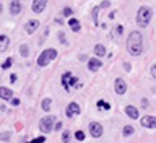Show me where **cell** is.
Instances as JSON below:
<instances>
[{
    "mask_svg": "<svg viewBox=\"0 0 156 143\" xmlns=\"http://www.w3.org/2000/svg\"><path fill=\"white\" fill-rule=\"evenodd\" d=\"M127 51H129L132 55H140L141 51H143V38L138 31L130 33L129 41H127Z\"/></svg>",
    "mask_w": 156,
    "mask_h": 143,
    "instance_id": "6da1fadb",
    "label": "cell"
},
{
    "mask_svg": "<svg viewBox=\"0 0 156 143\" xmlns=\"http://www.w3.org/2000/svg\"><path fill=\"white\" fill-rule=\"evenodd\" d=\"M62 86L65 88V91H70L72 88H80L81 83L78 81L76 77H73V73L67 72V73H63V75H62Z\"/></svg>",
    "mask_w": 156,
    "mask_h": 143,
    "instance_id": "7a4b0ae2",
    "label": "cell"
},
{
    "mask_svg": "<svg viewBox=\"0 0 156 143\" xmlns=\"http://www.w3.org/2000/svg\"><path fill=\"white\" fill-rule=\"evenodd\" d=\"M151 16H153V10L150 7H141L138 10V13H136V23L140 26H148Z\"/></svg>",
    "mask_w": 156,
    "mask_h": 143,
    "instance_id": "3957f363",
    "label": "cell"
},
{
    "mask_svg": "<svg viewBox=\"0 0 156 143\" xmlns=\"http://www.w3.org/2000/svg\"><path fill=\"white\" fill-rule=\"evenodd\" d=\"M57 57V51L55 49H46V51H42L41 54H39V57H37V65L39 67H46L51 60H54V59Z\"/></svg>",
    "mask_w": 156,
    "mask_h": 143,
    "instance_id": "277c9868",
    "label": "cell"
},
{
    "mask_svg": "<svg viewBox=\"0 0 156 143\" xmlns=\"http://www.w3.org/2000/svg\"><path fill=\"white\" fill-rule=\"evenodd\" d=\"M54 122H55V117L54 116H46L44 119L39 120V129H41L42 134H49L54 127Z\"/></svg>",
    "mask_w": 156,
    "mask_h": 143,
    "instance_id": "5b68a950",
    "label": "cell"
},
{
    "mask_svg": "<svg viewBox=\"0 0 156 143\" xmlns=\"http://www.w3.org/2000/svg\"><path fill=\"white\" fill-rule=\"evenodd\" d=\"M141 127H145V129H154L156 127V117L154 116H145L143 119L140 120Z\"/></svg>",
    "mask_w": 156,
    "mask_h": 143,
    "instance_id": "8992f818",
    "label": "cell"
},
{
    "mask_svg": "<svg viewBox=\"0 0 156 143\" xmlns=\"http://www.w3.org/2000/svg\"><path fill=\"white\" fill-rule=\"evenodd\" d=\"M90 134H91V137H94V138H99L102 135V125L98 124V122H91L90 124Z\"/></svg>",
    "mask_w": 156,
    "mask_h": 143,
    "instance_id": "52a82bcc",
    "label": "cell"
},
{
    "mask_svg": "<svg viewBox=\"0 0 156 143\" xmlns=\"http://www.w3.org/2000/svg\"><path fill=\"white\" fill-rule=\"evenodd\" d=\"M114 88H115L117 95H124V93L127 91V85H125V81L122 80V78H117V80L114 81Z\"/></svg>",
    "mask_w": 156,
    "mask_h": 143,
    "instance_id": "ba28073f",
    "label": "cell"
},
{
    "mask_svg": "<svg viewBox=\"0 0 156 143\" xmlns=\"http://www.w3.org/2000/svg\"><path fill=\"white\" fill-rule=\"evenodd\" d=\"M47 0H34L33 2V12L34 13H42L44 8H46Z\"/></svg>",
    "mask_w": 156,
    "mask_h": 143,
    "instance_id": "9c48e42d",
    "label": "cell"
},
{
    "mask_svg": "<svg viewBox=\"0 0 156 143\" xmlns=\"http://www.w3.org/2000/svg\"><path fill=\"white\" fill-rule=\"evenodd\" d=\"M80 106L76 104V102H70L68 104V107H67V117H73L75 114H80Z\"/></svg>",
    "mask_w": 156,
    "mask_h": 143,
    "instance_id": "30bf717a",
    "label": "cell"
},
{
    "mask_svg": "<svg viewBox=\"0 0 156 143\" xmlns=\"http://www.w3.org/2000/svg\"><path fill=\"white\" fill-rule=\"evenodd\" d=\"M101 67H102V63H101V60H98V59H90V60H88V68H90L91 72L99 70Z\"/></svg>",
    "mask_w": 156,
    "mask_h": 143,
    "instance_id": "8fae6325",
    "label": "cell"
},
{
    "mask_svg": "<svg viewBox=\"0 0 156 143\" xmlns=\"http://www.w3.org/2000/svg\"><path fill=\"white\" fill-rule=\"evenodd\" d=\"M37 28H39V21H37V20H31V21H28V24H26V33L33 34Z\"/></svg>",
    "mask_w": 156,
    "mask_h": 143,
    "instance_id": "7c38bea8",
    "label": "cell"
},
{
    "mask_svg": "<svg viewBox=\"0 0 156 143\" xmlns=\"http://www.w3.org/2000/svg\"><path fill=\"white\" fill-rule=\"evenodd\" d=\"M10 46V38L5 36V34H2L0 36V52H5Z\"/></svg>",
    "mask_w": 156,
    "mask_h": 143,
    "instance_id": "4fadbf2b",
    "label": "cell"
},
{
    "mask_svg": "<svg viewBox=\"0 0 156 143\" xmlns=\"http://www.w3.org/2000/svg\"><path fill=\"white\" fill-rule=\"evenodd\" d=\"M10 12H12V15H18L21 12V3H20V0H13V2L10 3Z\"/></svg>",
    "mask_w": 156,
    "mask_h": 143,
    "instance_id": "5bb4252c",
    "label": "cell"
},
{
    "mask_svg": "<svg viewBox=\"0 0 156 143\" xmlns=\"http://www.w3.org/2000/svg\"><path fill=\"white\" fill-rule=\"evenodd\" d=\"M12 96H13L12 90H8V88H5V86H0V98H2V99H10Z\"/></svg>",
    "mask_w": 156,
    "mask_h": 143,
    "instance_id": "9a60e30c",
    "label": "cell"
},
{
    "mask_svg": "<svg viewBox=\"0 0 156 143\" xmlns=\"http://www.w3.org/2000/svg\"><path fill=\"white\" fill-rule=\"evenodd\" d=\"M125 112H127V116H129L130 119H138V111H136L133 106H127Z\"/></svg>",
    "mask_w": 156,
    "mask_h": 143,
    "instance_id": "2e32d148",
    "label": "cell"
},
{
    "mask_svg": "<svg viewBox=\"0 0 156 143\" xmlns=\"http://www.w3.org/2000/svg\"><path fill=\"white\" fill-rule=\"evenodd\" d=\"M68 24H70V28H72V31L73 33H78L80 31V21H78V20H75V18H72L70 21H68Z\"/></svg>",
    "mask_w": 156,
    "mask_h": 143,
    "instance_id": "e0dca14e",
    "label": "cell"
},
{
    "mask_svg": "<svg viewBox=\"0 0 156 143\" xmlns=\"http://www.w3.org/2000/svg\"><path fill=\"white\" fill-rule=\"evenodd\" d=\"M122 31H124V26H122V24H117V26H114V29H112L111 36L112 38H119L122 34Z\"/></svg>",
    "mask_w": 156,
    "mask_h": 143,
    "instance_id": "ac0fdd59",
    "label": "cell"
},
{
    "mask_svg": "<svg viewBox=\"0 0 156 143\" xmlns=\"http://www.w3.org/2000/svg\"><path fill=\"white\" fill-rule=\"evenodd\" d=\"M98 109H99V111H109L111 109V104H109V102H106V101H98Z\"/></svg>",
    "mask_w": 156,
    "mask_h": 143,
    "instance_id": "d6986e66",
    "label": "cell"
},
{
    "mask_svg": "<svg viewBox=\"0 0 156 143\" xmlns=\"http://www.w3.org/2000/svg\"><path fill=\"white\" fill-rule=\"evenodd\" d=\"M94 52H96V55L102 57L106 54V47L102 46V44H96V46H94Z\"/></svg>",
    "mask_w": 156,
    "mask_h": 143,
    "instance_id": "ffe728a7",
    "label": "cell"
},
{
    "mask_svg": "<svg viewBox=\"0 0 156 143\" xmlns=\"http://www.w3.org/2000/svg\"><path fill=\"white\" fill-rule=\"evenodd\" d=\"M51 106H52V101L49 99V98H46V99L42 101V109L44 111H51Z\"/></svg>",
    "mask_w": 156,
    "mask_h": 143,
    "instance_id": "44dd1931",
    "label": "cell"
},
{
    "mask_svg": "<svg viewBox=\"0 0 156 143\" xmlns=\"http://www.w3.org/2000/svg\"><path fill=\"white\" fill-rule=\"evenodd\" d=\"M133 127H132V125H125L124 127V137H129V135H132V134H133Z\"/></svg>",
    "mask_w": 156,
    "mask_h": 143,
    "instance_id": "7402d4cb",
    "label": "cell"
},
{
    "mask_svg": "<svg viewBox=\"0 0 156 143\" xmlns=\"http://www.w3.org/2000/svg\"><path fill=\"white\" fill-rule=\"evenodd\" d=\"M20 54H21L23 57H28V55H29V47H28V46H24V44H23V46L20 47Z\"/></svg>",
    "mask_w": 156,
    "mask_h": 143,
    "instance_id": "603a6c76",
    "label": "cell"
},
{
    "mask_svg": "<svg viewBox=\"0 0 156 143\" xmlns=\"http://www.w3.org/2000/svg\"><path fill=\"white\" fill-rule=\"evenodd\" d=\"M12 63H13V57H8L7 60L2 63V68H10V67H12Z\"/></svg>",
    "mask_w": 156,
    "mask_h": 143,
    "instance_id": "cb8c5ba5",
    "label": "cell"
},
{
    "mask_svg": "<svg viewBox=\"0 0 156 143\" xmlns=\"http://www.w3.org/2000/svg\"><path fill=\"white\" fill-rule=\"evenodd\" d=\"M75 138H76V140H80V141H83V140H85V134H83L81 130H78L76 134H75Z\"/></svg>",
    "mask_w": 156,
    "mask_h": 143,
    "instance_id": "d4e9b609",
    "label": "cell"
},
{
    "mask_svg": "<svg viewBox=\"0 0 156 143\" xmlns=\"http://www.w3.org/2000/svg\"><path fill=\"white\" fill-rule=\"evenodd\" d=\"M62 140H63V141H68V140H70V132H63V134H62Z\"/></svg>",
    "mask_w": 156,
    "mask_h": 143,
    "instance_id": "484cf974",
    "label": "cell"
},
{
    "mask_svg": "<svg viewBox=\"0 0 156 143\" xmlns=\"http://www.w3.org/2000/svg\"><path fill=\"white\" fill-rule=\"evenodd\" d=\"M62 13H63V16H70L73 12H72V8H68V7H67V8H63V12H62Z\"/></svg>",
    "mask_w": 156,
    "mask_h": 143,
    "instance_id": "4316f807",
    "label": "cell"
},
{
    "mask_svg": "<svg viewBox=\"0 0 156 143\" xmlns=\"http://www.w3.org/2000/svg\"><path fill=\"white\" fill-rule=\"evenodd\" d=\"M10 137H12V135H10V132H5V134H0V140H8Z\"/></svg>",
    "mask_w": 156,
    "mask_h": 143,
    "instance_id": "83f0119b",
    "label": "cell"
},
{
    "mask_svg": "<svg viewBox=\"0 0 156 143\" xmlns=\"http://www.w3.org/2000/svg\"><path fill=\"white\" fill-rule=\"evenodd\" d=\"M42 141H46V137H37V138H34L31 143H42Z\"/></svg>",
    "mask_w": 156,
    "mask_h": 143,
    "instance_id": "f1b7e54d",
    "label": "cell"
},
{
    "mask_svg": "<svg viewBox=\"0 0 156 143\" xmlns=\"http://www.w3.org/2000/svg\"><path fill=\"white\" fill-rule=\"evenodd\" d=\"M151 78H156V65H151Z\"/></svg>",
    "mask_w": 156,
    "mask_h": 143,
    "instance_id": "f546056e",
    "label": "cell"
},
{
    "mask_svg": "<svg viewBox=\"0 0 156 143\" xmlns=\"http://www.w3.org/2000/svg\"><path fill=\"white\" fill-rule=\"evenodd\" d=\"M12 104H13V106H20V99H18V98H13V99H12Z\"/></svg>",
    "mask_w": 156,
    "mask_h": 143,
    "instance_id": "4dcf8cb0",
    "label": "cell"
},
{
    "mask_svg": "<svg viewBox=\"0 0 156 143\" xmlns=\"http://www.w3.org/2000/svg\"><path fill=\"white\" fill-rule=\"evenodd\" d=\"M58 38H60V42H65V36H63V33H58Z\"/></svg>",
    "mask_w": 156,
    "mask_h": 143,
    "instance_id": "1f68e13d",
    "label": "cell"
},
{
    "mask_svg": "<svg viewBox=\"0 0 156 143\" xmlns=\"http://www.w3.org/2000/svg\"><path fill=\"white\" fill-rule=\"evenodd\" d=\"M10 81H12V83L16 81V75H15V73H13V75H10Z\"/></svg>",
    "mask_w": 156,
    "mask_h": 143,
    "instance_id": "d6a6232c",
    "label": "cell"
},
{
    "mask_svg": "<svg viewBox=\"0 0 156 143\" xmlns=\"http://www.w3.org/2000/svg\"><path fill=\"white\" fill-rule=\"evenodd\" d=\"M58 129H62V124H60V122H57V124H55V130H58Z\"/></svg>",
    "mask_w": 156,
    "mask_h": 143,
    "instance_id": "836d02e7",
    "label": "cell"
},
{
    "mask_svg": "<svg viewBox=\"0 0 156 143\" xmlns=\"http://www.w3.org/2000/svg\"><path fill=\"white\" fill-rule=\"evenodd\" d=\"M2 10H3V7H2V3H0V13H2Z\"/></svg>",
    "mask_w": 156,
    "mask_h": 143,
    "instance_id": "e575fe53",
    "label": "cell"
}]
</instances>
